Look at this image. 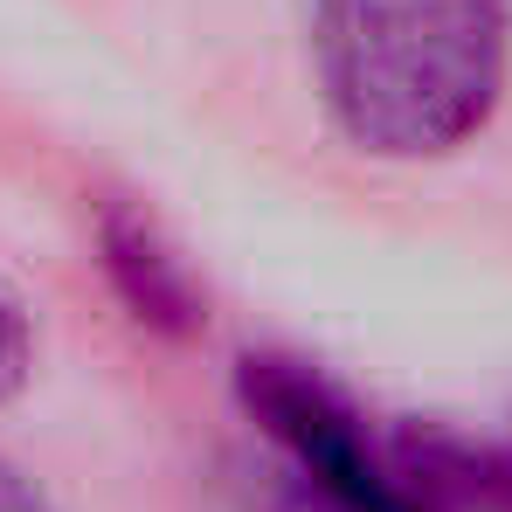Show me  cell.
Listing matches in <instances>:
<instances>
[{"label": "cell", "mask_w": 512, "mask_h": 512, "mask_svg": "<svg viewBox=\"0 0 512 512\" xmlns=\"http://www.w3.org/2000/svg\"><path fill=\"white\" fill-rule=\"evenodd\" d=\"M312 70L367 160H450L506 104L512 0H312Z\"/></svg>", "instance_id": "6da1fadb"}, {"label": "cell", "mask_w": 512, "mask_h": 512, "mask_svg": "<svg viewBox=\"0 0 512 512\" xmlns=\"http://www.w3.org/2000/svg\"><path fill=\"white\" fill-rule=\"evenodd\" d=\"M90 250H97V270H104V291L118 298V312L139 333H153V340H194L208 326V291H201L194 263L180 256V243L139 201H97Z\"/></svg>", "instance_id": "7a4b0ae2"}, {"label": "cell", "mask_w": 512, "mask_h": 512, "mask_svg": "<svg viewBox=\"0 0 512 512\" xmlns=\"http://www.w3.org/2000/svg\"><path fill=\"white\" fill-rule=\"evenodd\" d=\"M35 374V340H28V319L14 312V298H0V402H14Z\"/></svg>", "instance_id": "3957f363"}, {"label": "cell", "mask_w": 512, "mask_h": 512, "mask_svg": "<svg viewBox=\"0 0 512 512\" xmlns=\"http://www.w3.org/2000/svg\"><path fill=\"white\" fill-rule=\"evenodd\" d=\"M270 512H374V506H353L340 492H319V485H305V478H291L284 492H277V506Z\"/></svg>", "instance_id": "277c9868"}, {"label": "cell", "mask_w": 512, "mask_h": 512, "mask_svg": "<svg viewBox=\"0 0 512 512\" xmlns=\"http://www.w3.org/2000/svg\"><path fill=\"white\" fill-rule=\"evenodd\" d=\"M0 512H56V506H49V499H42V492H35L21 471L0 457Z\"/></svg>", "instance_id": "5b68a950"}, {"label": "cell", "mask_w": 512, "mask_h": 512, "mask_svg": "<svg viewBox=\"0 0 512 512\" xmlns=\"http://www.w3.org/2000/svg\"><path fill=\"white\" fill-rule=\"evenodd\" d=\"M499 492H512V450H506V464H499V478H492Z\"/></svg>", "instance_id": "8992f818"}]
</instances>
